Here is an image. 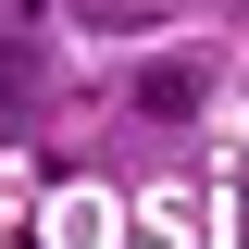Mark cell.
<instances>
[{"label": "cell", "instance_id": "7a4b0ae2", "mask_svg": "<svg viewBox=\"0 0 249 249\" xmlns=\"http://www.w3.org/2000/svg\"><path fill=\"white\" fill-rule=\"evenodd\" d=\"M13 112H25V100H0V137H13Z\"/></svg>", "mask_w": 249, "mask_h": 249}, {"label": "cell", "instance_id": "6da1fadb", "mask_svg": "<svg viewBox=\"0 0 249 249\" xmlns=\"http://www.w3.org/2000/svg\"><path fill=\"white\" fill-rule=\"evenodd\" d=\"M187 100H199V62H150L137 75V112H187Z\"/></svg>", "mask_w": 249, "mask_h": 249}]
</instances>
